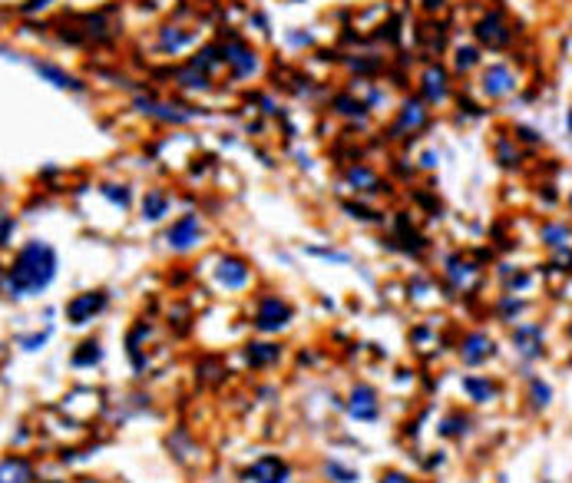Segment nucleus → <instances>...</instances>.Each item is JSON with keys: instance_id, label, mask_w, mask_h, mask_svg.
I'll return each mask as SVG.
<instances>
[{"instance_id": "27", "label": "nucleus", "mask_w": 572, "mask_h": 483, "mask_svg": "<svg viewBox=\"0 0 572 483\" xmlns=\"http://www.w3.org/2000/svg\"><path fill=\"white\" fill-rule=\"evenodd\" d=\"M47 338H50V331H47V335H33V338H23L20 344H27V348H37V344H43Z\"/></svg>"}, {"instance_id": "9", "label": "nucleus", "mask_w": 572, "mask_h": 483, "mask_svg": "<svg viewBox=\"0 0 572 483\" xmlns=\"http://www.w3.org/2000/svg\"><path fill=\"white\" fill-rule=\"evenodd\" d=\"M215 278H219L222 288H242V285L248 281L245 261H239V259H222L219 268H215Z\"/></svg>"}, {"instance_id": "21", "label": "nucleus", "mask_w": 572, "mask_h": 483, "mask_svg": "<svg viewBox=\"0 0 572 483\" xmlns=\"http://www.w3.org/2000/svg\"><path fill=\"white\" fill-rule=\"evenodd\" d=\"M443 434H447V437H460V434H467V417H460V414L447 417V420H443Z\"/></svg>"}, {"instance_id": "1", "label": "nucleus", "mask_w": 572, "mask_h": 483, "mask_svg": "<svg viewBox=\"0 0 572 483\" xmlns=\"http://www.w3.org/2000/svg\"><path fill=\"white\" fill-rule=\"evenodd\" d=\"M53 275H57V251L50 249L47 242H30L20 249V255L7 268L4 285H7V295L27 298V295H37V291L47 288Z\"/></svg>"}, {"instance_id": "8", "label": "nucleus", "mask_w": 572, "mask_h": 483, "mask_svg": "<svg viewBox=\"0 0 572 483\" xmlns=\"http://www.w3.org/2000/svg\"><path fill=\"white\" fill-rule=\"evenodd\" d=\"M460 354H463V361H467V364H483V361L493 354V338H490V335H483V331H477V335H470V338L463 341Z\"/></svg>"}, {"instance_id": "19", "label": "nucleus", "mask_w": 572, "mask_h": 483, "mask_svg": "<svg viewBox=\"0 0 572 483\" xmlns=\"http://www.w3.org/2000/svg\"><path fill=\"white\" fill-rule=\"evenodd\" d=\"M96 361H99V344H96V341H83L80 351L73 354V364L83 367V364H96Z\"/></svg>"}, {"instance_id": "28", "label": "nucleus", "mask_w": 572, "mask_h": 483, "mask_svg": "<svg viewBox=\"0 0 572 483\" xmlns=\"http://www.w3.org/2000/svg\"><path fill=\"white\" fill-rule=\"evenodd\" d=\"M381 483H410V480H407L404 474H384V477H381Z\"/></svg>"}, {"instance_id": "20", "label": "nucleus", "mask_w": 572, "mask_h": 483, "mask_svg": "<svg viewBox=\"0 0 572 483\" xmlns=\"http://www.w3.org/2000/svg\"><path fill=\"white\" fill-rule=\"evenodd\" d=\"M543 239H546V245L559 249V245H566V242H569V229H563V225H546Z\"/></svg>"}, {"instance_id": "26", "label": "nucleus", "mask_w": 572, "mask_h": 483, "mask_svg": "<svg viewBox=\"0 0 572 483\" xmlns=\"http://www.w3.org/2000/svg\"><path fill=\"white\" fill-rule=\"evenodd\" d=\"M113 202H119V205H129V192H126V185H106L103 189Z\"/></svg>"}, {"instance_id": "23", "label": "nucleus", "mask_w": 572, "mask_h": 483, "mask_svg": "<svg viewBox=\"0 0 572 483\" xmlns=\"http://www.w3.org/2000/svg\"><path fill=\"white\" fill-rule=\"evenodd\" d=\"M325 474H328V477H334L338 483H354V480H357V477H354L351 470H344L341 464H328V467H325Z\"/></svg>"}, {"instance_id": "15", "label": "nucleus", "mask_w": 572, "mask_h": 483, "mask_svg": "<svg viewBox=\"0 0 572 483\" xmlns=\"http://www.w3.org/2000/svg\"><path fill=\"white\" fill-rule=\"evenodd\" d=\"M423 89H427L430 103H440V99L447 97V77H443V70H427V77H423Z\"/></svg>"}, {"instance_id": "11", "label": "nucleus", "mask_w": 572, "mask_h": 483, "mask_svg": "<svg viewBox=\"0 0 572 483\" xmlns=\"http://www.w3.org/2000/svg\"><path fill=\"white\" fill-rule=\"evenodd\" d=\"M513 341H516V348L523 351L526 358H536V354H543V331L536 328V325H523V328H516Z\"/></svg>"}, {"instance_id": "18", "label": "nucleus", "mask_w": 572, "mask_h": 483, "mask_svg": "<svg viewBox=\"0 0 572 483\" xmlns=\"http://www.w3.org/2000/svg\"><path fill=\"white\" fill-rule=\"evenodd\" d=\"M245 358L252 367H265V364H271V361H278V348L275 344H248Z\"/></svg>"}, {"instance_id": "24", "label": "nucleus", "mask_w": 572, "mask_h": 483, "mask_svg": "<svg viewBox=\"0 0 572 483\" xmlns=\"http://www.w3.org/2000/svg\"><path fill=\"white\" fill-rule=\"evenodd\" d=\"M549 397H553V391H549L543 381H533V404L536 407H546V404H549Z\"/></svg>"}, {"instance_id": "22", "label": "nucleus", "mask_w": 572, "mask_h": 483, "mask_svg": "<svg viewBox=\"0 0 572 483\" xmlns=\"http://www.w3.org/2000/svg\"><path fill=\"white\" fill-rule=\"evenodd\" d=\"M401 123L404 126H420V123H423V109H420L417 103H407V107H404Z\"/></svg>"}, {"instance_id": "30", "label": "nucleus", "mask_w": 572, "mask_h": 483, "mask_svg": "<svg viewBox=\"0 0 572 483\" xmlns=\"http://www.w3.org/2000/svg\"><path fill=\"white\" fill-rule=\"evenodd\" d=\"M423 4H427V7H440V0H423Z\"/></svg>"}, {"instance_id": "12", "label": "nucleus", "mask_w": 572, "mask_h": 483, "mask_svg": "<svg viewBox=\"0 0 572 483\" xmlns=\"http://www.w3.org/2000/svg\"><path fill=\"white\" fill-rule=\"evenodd\" d=\"M33 480V470L23 457H7L4 460V483H30Z\"/></svg>"}, {"instance_id": "17", "label": "nucleus", "mask_w": 572, "mask_h": 483, "mask_svg": "<svg viewBox=\"0 0 572 483\" xmlns=\"http://www.w3.org/2000/svg\"><path fill=\"white\" fill-rule=\"evenodd\" d=\"M33 70H37L40 77H47L53 87H60V89H80V83L73 77H67L63 70H57V67H50V63H33Z\"/></svg>"}, {"instance_id": "6", "label": "nucleus", "mask_w": 572, "mask_h": 483, "mask_svg": "<svg viewBox=\"0 0 572 483\" xmlns=\"http://www.w3.org/2000/svg\"><path fill=\"white\" fill-rule=\"evenodd\" d=\"M347 411H351L357 420H374V417H377V394H374V387H367V384L354 387Z\"/></svg>"}, {"instance_id": "4", "label": "nucleus", "mask_w": 572, "mask_h": 483, "mask_svg": "<svg viewBox=\"0 0 572 483\" xmlns=\"http://www.w3.org/2000/svg\"><path fill=\"white\" fill-rule=\"evenodd\" d=\"M199 215H182L179 222H172V229L166 232V239H169L172 249H192L195 242H199Z\"/></svg>"}, {"instance_id": "31", "label": "nucleus", "mask_w": 572, "mask_h": 483, "mask_svg": "<svg viewBox=\"0 0 572 483\" xmlns=\"http://www.w3.org/2000/svg\"><path fill=\"white\" fill-rule=\"evenodd\" d=\"M569 205H572V195H569Z\"/></svg>"}, {"instance_id": "2", "label": "nucleus", "mask_w": 572, "mask_h": 483, "mask_svg": "<svg viewBox=\"0 0 572 483\" xmlns=\"http://www.w3.org/2000/svg\"><path fill=\"white\" fill-rule=\"evenodd\" d=\"M106 308V295L103 291H86V295H77V298L67 305V318L70 325H86V321L99 315Z\"/></svg>"}, {"instance_id": "16", "label": "nucleus", "mask_w": 572, "mask_h": 483, "mask_svg": "<svg viewBox=\"0 0 572 483\" xmlns=\"http://www.w3.org/2000/svg\"><path fill=\"white\" fill-rule=\"evenodd\" d=\"M463 391H467L477 404H487V401L496 397V387L490 384V381H480V377H463Z\"/></svg>"}, {"instance_id": "10", "label": "nucleus", "mask_w": 572, "mask_h": 483, "mask_svg": "<svg viewBox=\"0 0 572 483\" xmlns=\"http://www.w3.org/2000/svg\"><path fill=\"white\" fill-rule=\"evenodd\" d=\"M477 37L483 43H490V47H503V43H509V30L503 27L500 13H490V17H483L477 23Z\"/></svg>"}, {"instance_id": "14", "label": "nucleus", "mask_w": 572, "mask_h": 483, "mask_svg": "<svg viewBox=\"0 0 572 483\" xmlns=\"http://www.w3.org/2000/svg\"><path fill=\"white\" fill-rule=\"evenodd\" d=\"M169 212V199H166V192H159V189H153V192H146L143 199V215L146 219H163V215Z\"/></svg>"}, {"instance_id": "13", "label": "nucleus", "mask_w": 572, "mask_h": 483, "mask_svg": "<svg viewBox=\"0 0 572 483\" xmlns=\"http://www.w3.org/2000/svg\"><path fill=\"white\" fill-rule=\"evenodd\" d=\"M225 63H232L235 73L245 77V73H252V67H255V57H252L245 47H235V43H232V47H225Z\"/></svg>"}, {"instance_id": "5", "label": "nucleus", "mask_w": 572, "mask_h": 483, "mask_svg": "<svg viewBox=\"0 0 572 483\" xmlns=\"http://www.w3.org/2000/svg\"><path fill=\"white\" fill-rule=\"evenodd\" d=\"M248 480L252 483H285L288 480V467H285V460H278V457H261V460L252 464Z\"/></svg>"}, {"instance_id": "7", "label": "nucleus", "mask_w": 572, "mask_h": 483, "mask_svg": "<svg viewBox=\"0 0 572 483\" xmlns=\"http://www.w3.org/2000/svg\"><path fill=\"white\" fill-rule=\"evenodd\" d=\"M483 89H487V97H506V93H513L516 89V77L509 73V67H490L487 73H483Z\"/></svg>"}, {"instance_id": "29", "label": "nucleus", "mask_w": 572, "mask_h": 483, "mask_svg": "<svg viewBox=\"0 0 572 483\" xmlns=\"http://www.w3.org/2000/svg\"><path fill=\"white\" fill-rule=\"evenodd\" d=\"M10 229H14V222H10V215H7V219H4V245L10 242Z\"/></svg>"}, {"instance_id": "3", "label": "nucleus", "mask_w": 572, "mask_h": 483, "mask_svg": "<svg viewBox=\"0 0 572 483\" xmlns=\"http://www.w3.org/2000/svg\"><path fill=\"white\" fill-rule=\"evenodd\" d=\"M288 318H291V308H288L285 301L265 298L255 311V328L258 331H278V328H285L288 325Z\"/></svg>"}, {"instance_id": "25", "label": "nucleus", "mask_w": 572, "mask_h": 483, "mask_svg": "<svg viewBox=\"0 0 572 483\" xmlns=\"http://www.w3.org/2000/svg\"><path fill=\"white\" fill-rule=\"evenodd\" d=\"M473 63H477V50H473V47H467V50L460 47L457 50V70H470Z\"/></svg>"}]
</instances>
